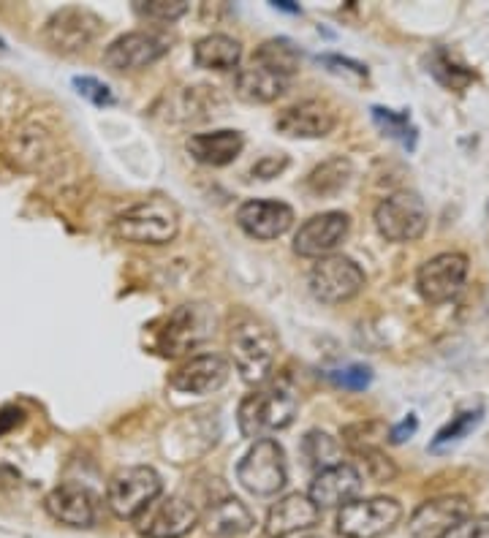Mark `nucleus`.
<instances>
[{
    "label": "nucleus",
    "instance_id": "nucleus-1",
    "mask_svg": "<svg viewBox=\"0 0 489 538\" xmlns=\"http://www.w3.org/2000/svg\"><path fill=\"white\" fill-rule=\"evenodd\" d=\"M297 408L299 394L286 375L275 378V381H264L261 389L248 394L240 403V411H237L240 433L250 441H261L269 433L286 430L288 424L294 422Z\"/></svg>",
    "mask_w": 489,
    "mask_h": 538
},
{
    "label": "nucleus",
    "instance_id": "nucleus-2",
    "mask_svg": "<svg viewBox=\"0 0 489 538\" xmlns=\"http://www.w3.org/2000/svg\"><path fill=\"white\" fill-rule=\"evenodd\" d=\"M180 231V210L163 196L142 199L134 207L120 212L115 221V234L134 245H166Z\"/></svg>",
    "mask_w": 489,
    "mask_h": 538
},
{
    "label": "nucleus",
    "instance_id": "nucleus-3",
    "mask_svg": "<svg viewBox=\"0 0 489 538\" xmlns=\"http://www.w3.org/2000/svg\"><path fill=\"white\" fill-rule=\"evenodd\" d=\"M229 346L231 362L237 367V373L248 384H264L275 367V356H278L275 332L259 318H242L231 329Z\"/></svg>",
    "mask_w": 489,
    "mask_h": 538
},
{
    "label": "nucleus",
    "instance_id": "nucleus-4",
    "mask_svg": "<svg viewBox=\"0 0 489 538\" xmlns=\"http://www.w3.org/2000/svg\"><path fill=\"white\" fill-rule=\"evenodd\" d=\"M218 316L204 302H188L174 310L172 316L163 321L158 332V348L163 356H183L193 348H199L215 335Z\"/></svg>",
    "mask_w": 489,
    "mask_h": 538
},
{
    "label": "nucleus",
    "instance_id": "nucleus-5",
    "mask_svg": "<svg viewBox=\"0 0 489 538\" xmlns=\"http://www.w3.org/2000/svg\"><path fill=\"white\" fill-rule=\"evenodd\" d=\"M163 481L150 465H128L106 484V503L120 519H136L155 498H161Z\"/></svg>",
    "mask_w": 489,
    "mask_h": 538
},
{
    "label": "nucleus",
    "instance_id": "nucleus-6",
    "mask_svg": "<svg viewBox=\"0 0 489 538\" xmlns=\"http://www.w3.org/2000/svg\"><path fill=\"white\" fill-rule=\"evenodd\" d=\"M365 283L367 278L362 267L343 253H329L324 259H318L307 275L310 294L324 305H340L354 299L365 289Z\"/></svg>",
    "mask_w": 489,
    "mask_h": 538
},
{
    "label": "nucleus",
    "instance_id": "nucleus-7",
    "mask_svg": "<svg viewBox=\"0 0 489 538\" xmlns=\"http://www.w3.org/2000/svg\"><path fill=\"white\" fill-rule=\"evenodd\" d=\"M237 479L245 490L259 495V498L278 495L288 481L283 446L272 438H261V441L253 443L237 465Z\"/></svg>",
    "mask_w": 489,
    "mask_h": 538
},
{
    "label": "nucleus",
    "instance_id": "nucleus-8",
    "mask_svg": "<svg viewBox=\"0 0 489 538\" xmlns=\"http://www.w3.org/2000/svg\"><path fill=\"white\" fill-rule=\"evenodd\" d=\"M430 223V212L419 193L397 191L375 207V229L389 242L419 240Z\"/></svg>",
    "mask_w": 489,
    "mask_h": 538
},
{
    "label": "nucleus",
    "instance_id": "nucleus-9",
    "mask_svg": "<svg viewBox=\"0 0 489 538\" xmlns=\"http://www.w3.org/2000/svg\"><path fill=\"white\" fill-rule=\"evenodd\" d=\"M403 519V506L394 498L351 500L337 514V533L343 538H381Z\"/></svg>",
    "mask_w": 489,
    "mask_h": 538
},
{
    "label": "nucleus",
    "instance_id": "nucleus-10",
    "mask_svg": "<svg viewBox=\"0 0 489 538\" xmlns=\"http://www.w3.org/2000/svg\"><path fill=\"white\" fill-rule=\"evenodd\" d=\"M104 33V20L96 11L82 6H66L55 11L44 25V41L60 55H77Z\"/></svg>",
    "mask_w": 489,
    "mask_h": 538
},
{
    "label": "nucleus",
    "instance_id": "nucleus-11",
    "mask_svg": "<svg viewBox=\"0 0 489 538\" xmlns=\"http://www.w3.org/2000/svg\"><path fill=\"white\" fill-rule=\"evenodd\" d=\"M6 158L22 172H44L58 158V142L39 120H22L9 134Z\"/></svg>",
    "mask_w": 489,
    "mask_h": 538
},
{
    "label": "nucleus",
    "instance_id": "nucleus-12",
    "mask_svg": "<svg viewBox=\"0 0 489 538\" xmlns=\"http://www.w3.org/2000/svg\"><path fill=\"white\" fill-rule=\"evenodd\" d=\"M465 280H468V259L462 253H441L419 267L416 289L427 302L441 305L460 294Z\"/></svg>",
    "mask_w": 489,
    "mask_h": 538
},
{
    "label": "nucleus",
    "instance_id": "nucleus-13",
    "mask_svg": "<svg viewBox=\"0 0 489 538\" xmlns=\"http://www.w3.org/2000/svg\"><path fill=\"white\" fill-rule=\"evenodd\" d=\"M172 41L155 30H134L115 39L104 49V63L112 71H139L169 55Z\"/></svg>",
    "mask_w": 489,
    "mask_h": 538
},
{
    "label": "nucleus",
    "instance_id": "nucleus-14",
    "mask_svg": "<svg viewBox=\"0 0 489 538\" xmlns=\"http://www.w3.org/2000/svg\"><path fill=\"white\" fill-rule=\"evenodd\" d=\"M134 522L144 538H183L196 528L199 511L188 500L172 495V498H155Z\"/></svg>",
    "mask_w": 489,
    "mask_h": 538
},
{
    "label": "nucleus",
    "instance_id": "nucleus-15",
    "mask_svg": "<svg viewBox=\"0 0 489 538\" xmlns=\"http://www.w3.org/2000/svg\"><path fill=\"white\" fill-rule=\"evenodd\" d=\"M44 509L55 522L68 528H93L101 519V498L82 484H60L49 492Z\"/></svg>",
    "mask_w": 489,
    "mask_h": 538
},
{
    "label": "nucleus",
    "instance_id": "nucleus-16",
    "mask_svg": "<svg viewBox=\"0 0 489 538\" xmlns=\"http://www.w3.org/2000/svg\"><path fill=\"white\" fill-rule=\"evenodd\" d=\"M351 221L346 212H321L299 226L294 253L302 259H324L348 237Z\"/></svg>",
    "mask_w": 489,
    "mask_h": 538
},
{
    "label": "nucleus",
    "instance_id": "nucleus-17",
    "mask_svg": "<svg viewBox=\"0 0 489 538\" xmlns=\"http://www.w3.org/2000/svg\"><path fill=\"white\" fill-rule=\"evenodd\" d=\"M473 517L470 500L462 495H443V498L424 500L408 519L413 538H441L446 530L460 525L462 519Z\"/></svg>",
    "mask_w": 489,
    "mask_h": 538
},
{
    "label": "nucleus",
    "instance_id": "nucleus-18",
    "mask_svg": "<svg viewBox=\"0 0 489 538\" xmlns=\"http://www.w3.org/2000/svg\"><path fill=\"white\" fill-rule=\"evenodd\" d=\"M337 117L332 106L326 101L307 98L294 106H286L278 117H275V128L283 136H294V139H324L335 131Z\"/></svg>",
    "mask_w": 489,
    "mask_h": 538
},
{
    "label": "nucleus",
    "instance_id": "nucleus-19",
    "mask_svg": "<svg viewBox=\"0 0 489 538\" xmlns=\"http://www.w3.org/2000/svg\"><path fill=\"white\" fill-rule=\"evenodd\" d=\"M362 473L356 471L354 465L348 462H337L329 465L324 471L316 473V479L310 484L307 498L316 503V509H343L346 503L356 500V495L362 492Z\"/></svg>",
    "mask_w": 489,
    "mask_h": 538
},
{
    "label": "nucleus",
    "instance_id": "nucleus-20",
    "mask_svg": "<svg viewBox=\"0 0 489 538\" xmlns=\"http://www.w3.org/2000/svg\"><path fill=\"white\" fill-rule=\"evenodd\" d=\"M237 223L253 240H278L291 229L294 210L288 204L275 202V199H250V202L240 204Z\"/></svg>",
    "mask_w": 489,
    "mask_h": 538
},
{
    "label": "nucleus",
    "instance_id": "nucleus-21",
    "mask_svg": "<svg viewBox=\"0 0 489 538\" xmlns=\"http://www.w3.org/2000/svg\"><path fill=\"white\" fill-rule=\"evenodd\" d=\"M321 517V511L316 509V503L302 495V492H291L286 498H280L267 514V525L264 533L269 538H288L294 533L313 528Z\"/></svg>",
    "mask_w": 489,
    "mask_h": 538
},
{
    "label": "nucleus",
    "instance_id": "nucleus-22",
    "mask_svg": "<svg viewBox=\"0 0 489 538\" xmlns=\"http://www.w3.org/2000/svg\"><path fill=\"white\" fill-rule=\"evenodd\" d=\"M229 373L231 367L223 356H196L172 375V389L183 394H212L229 381Z\"/></svg>",
    "mask_w": 489,
    "mask_h": 538
},
{
    "label": "nucleus",
    "instance_id": "nucleus-23",
    "mask_svg": "<svg viewBox=\"0 0 489 538\" xmlns=\"http://www.w3.org/2000/svg\"><path fill=\"white\" fill-rule=\"evenodd\" d=\"M288 87H291V79L272 71V68L261 66V63H250V66L240 68L237 77H234L237 96L248 104H272L286 93Z\"/></svg>",
    "mask_w": 489,
    "mask_h": 538
},
{
    "label": "nucleus",
    "instance_id": "nucleus-24",
    "mask_svg": "<svg viewBox=\"0 0 489 538\" xmlns=\"http://www.w3.org/2000/svg\"><path fill=\"white\" fill-rule=\"evenodd\" d=\"M245 147L240 131H212V134H193L185 142V150L191 153L193 161H199L204 166H229L231 161H237Z\"/></svg>",
    "mask_w": 489,
    "mask_h": 538
},
{
    "label": "nucleus",
    "instance_id": "nucleus-25",
    "mask_svg": "<svg viewBox=\"0 0 489 538\" xmlns=\"http://www.w3.org/2000/svg\"><path fill=\"white\" fill-rule=\"evenodd\" d=\"M207 533L218 538H237L245 536L256 519H253V511L242 503L240 498H223L218 503H212V509L207 511Z\"/></svg>",
    "mask_w": 489,
    "mask_h": 538
},
{
    "label": "nucleus",
    "instance_id": "nucleus-26",
    "mask_svg": "<svg viewBox=\"0 0 489 538\" xmlns=\"http://www.w3.org/2000/svg\"><path fill=\"white\" fill-rule=\"evenodd\" d=\"M193 60H196V66L207 68V71H231L240 66L242 44L226 33H210L202 41H196Z\"/></svg>",
    "mask_w": 489,
    "mask_h": 538
},
{
    "label": "nucleus",
    "instance_id": "nucleus-27",
    "mask_svg": "<svg viewBox=\"0 0 489 538\" xmlns=\"http://www.w3.org/2000/svg\"><path fill=\"white\" fill-rule=\"evenodd\" d=\"M253 63H261V66L272 68V71L291 79L299 71V49L288 39H269L256 49Z\"/></svg>",
    "mask_w": 489,
    "mask_h": 538
},
{
    "label": "nucleus",
    "instance_id": "nucleus-28",
    "mask_svg": "<svg viewBox=\"0 0 489 538\" xmlns=\"http://www.w3.org/2000/svg\"><path fill=\"white\" fill-rule=\"evenodd\" d=\"M348 177H351V164L346 158H329L326 164L310 172L307 177V191L316 193V196H332L340 188H346Z\"/></svg>",
    "mask_w": 489,
    "mask_h": 538
},
{
    "label": "nucleus",
    "instance_id": "nucleus-29",
    "mask_svg": "<svg viewBox=\"0 0 489 538\" xmlns=\"http://www.w3.org/2000/svg\"><path fill=\"white\" fill-rule=\"evenodd\" d=\"M370 112H373L375 125H378L386 136L397 139V142L403 147H408V150L416 147V136H419V131H416V125L411 123V117L403 115V112H394V109H386V106H373Z\"/></svg>",
    "mask_w": 489,
    "mask_h": 538
},
{
    "label": "nucleus",
    "instance_id": "nucleus-30",
    "mask_svg": "<svg viewBox=\"0 0 489 538\" xmlns=\"http://www.w3.org/2000/svg\"><path fill=\"white\" fill-rule=\"evenodd\" d=\"M302 452H305L307 465H313L318 471H324L329 465L340 462V443L332 435L321 433V430H313V433L305 435Z\"/></svg>",
    "mask_w": 489,
    "mask_h": 538
},
{
    "label": "nucleus",
    "instance_id": "nucleus-31",
    "mask_svg": "<svg viewBox=\"0 0 489 538\" xmlns=\"http://www.w3.org/2000/svg\"><path fill=\"white\" fill-rule=\"evenodd\" d=\"M481 416H484V408H470V411H460V414L454 416L446 427H443L441 433L435 435V441L430 443V452H446L449 446L454 443H460L465 435L481 422Z\"/></svg>",
    "mask_w": 489,
    "mask_h": 538
},
{
    "label": "nucleus",
    "instance_id": "nucleus-32",
    "mask_svg": "<svg viewBox=\"0 0 489 538\" xmlns=\"http://www.w3.org/2000/svg\"><path fill=\"white\" fill-rule=\"evenodd\" d=\"M136 14L144 17V20H153V22H174L183 17L185 11H188V3L185 0H139L134 6Z\"/></svg>",
    "mask_w": 489,
    "mask_h": 538
},
{
    "label": "nucleus",
    "instance_id": "nucleus-33",
    "mask_svg": "<svg viewBox=\"0 0 489 538\" xmlns=\"http://www.w3.org/2000/svg\"><path fill=\"white\" fill-rule=\"evenodd\" d=\"M443 68H446V74H441V77L435 79H438L441 85L451 87V90H460V87H465L470 79H473V74H470L468 68L454 66L446 52H435V55H432L430 71H443Z\"/></svg>",
    "mask_w": 489,
    "mask_h": 538
},
{
    "label": "nucleus",
    "instance_id": "nucleus-34",
    "mask_svg": "<svg viewBox=\"0 0 489 538\" xmlns=\"http://www.w3.org/2000/svg\"><path fill=\"white\" fill-rule=\"evenodd\" d=\"M74 87L82 98H87L90 104L96 106H112L115 104V93L109 90V85H104L101 79L96 77H77L74 79Z\"/></svg>",
    "mask_w": 489,
    "mask_h": 538
},
{
    "label": "nucleus",
    "instance_id": "nucleus-35",
    "mask_svg": "<svg viewBox=\"0 0 489 538\" xmlns=\"http://www.w3.org/2000/svg\"><path fill=\"white\" fill-rule=\"evenodd\" d=\"M329 378L335 381L337 386H343V389H367L370 381H373V370L367 365H348L343 370H335V373H329Z\"/></svg>",
    "mask_w": 489,
    "mask_h": 538
},
{
    "label": "nucleus",
    "instance_id": "nucleus-36",
    "mask_svg": "<svg viewBox=\"0 0 489 538\" xmlns=\"http://www.w3.org/2000/svg\"><path fill=\"white\" fill-rule=\"evenodd\" d=\"M359 454L362 457H367L365 465H367V476L373 481H389L394 476V465L389 462V457H384L381 452H375V449H359Z\"/></svg>",
    "mask_w": 489,
    "mask_h": 538
},
{
    "label": "nucleus",
    "instance_id": "nucleus-37",
    "mask_svg": "<svg viewBox=\"0 0 489 538\" xmlns=\"http://www.w3.org/2000/svg\"><path fill=\"white\" fill-rule=\"evenodd\" d=\"M489 536V519L487 517H468L460 525L446 530L441 538H484Z\"/></svg>",
    "mask_w": 489,
    "mask_h": 538
},
{
    "label": "nucleus",
    "instance_id": "nucleus-38",
    "mask_svg": "<svg viewBox=\"0 0 489 538\" xmlns=\"http://www.w3.org/2000/svg\"><path fill=\"white\" fill-rule=\"evenodd\" d=\"M286 166H288L286 155H267V158H261L259 164L253 166V177H259V180H272V177H278Z\"/></svg>",
    "mask_w": 489,
    "mask_h": 538
},
{
    "label": "nucleus",
    "instance_id": "nucleus-39",
    "mask_svg": "<svg viewBox=\"0 0 489 538\" xmlns=\"http://www.w3.org/2000/svg\"><path fill=\"white\" fill-rule=\"evenodd\" d=\"M416 427H419V422H416L413 416H408V419H405L403 424H397V427H392V430H389V441H392V443L408 441V438H411V435L416 433Z\"/></svg>",
    "mask_w": 489,
    "mask_h": 538
},
{
    "label": "nucleus",
    "instance_id": "nucleus-40",
    "mask_svg": "<svg viewBox=\"0 0 489 538\" xmlns=\"http://www.w3.org/2000/svg\"><path fill=\"white\" fill-rule=\"evenodd\" d=\"M20 419H22V414L17 411V408H6V411H0V435L9 433L14 424H20Z\"/></svg>",
    "mask_w": 489,
    "mask_h": 538
},
{
    "label": "nucleus",
    "instance_id": "nucleus-41",
    "mask_svg": "<svg viewBox=\"0 0 489 538\" xmlns=\"http://www.w3.org/2000/svg\"><path fill=\"white\" fill-rule=\"evenodd\" d=\"M11 87H3L0 85V115H3V112H6V109H9V101H11Z\"/></svg>",
    "mask_w": 489,
    "mask_h": 538
},
{
    "label": "nucleus",
    "instance_id": "nucleus-42",
    "mask_svg": "<svg viewBox=\"0 0 489 538\" xmlns=\"http://www.w3.org/2000/svg\"><path fill=\"white\" fill-rule=\"evenodd\" d=\"M272 6H275V9H280V11H288V14H299V6H291L288 0H275Z\"/></svg>",
    "mask_w": 489,
    "mask_h": 538
},
{
    "label": "nucleus",
    "instance_id": "nucleus-43",
    "mask_svg": "<svg viewBox=\"0 0 489 538\" xmlns=\"http://www.w3.org/2000/svg\"><path fill=\"white\" fill-rule=\"evenodd\" d=\"M0 49H6V41H3V39H0Z\"/></svg>",
    "mask_w": 489,
    "mask_h": 538
},
{
    "label": "nucleus",
    "instance_id": "nucleus-44",
    "mask_svg": "<svg viewBox=\"0 0 489 538\" xmlns=\"http://www.w3.org/2000/svg\"><path fill=\"white\" fill-rule=\"evenodd\" d=\"M305 538H329V536H305Z\"/></svg>",
    "mask_w": 489,
    "mask_h": 538
}]
</instances>
